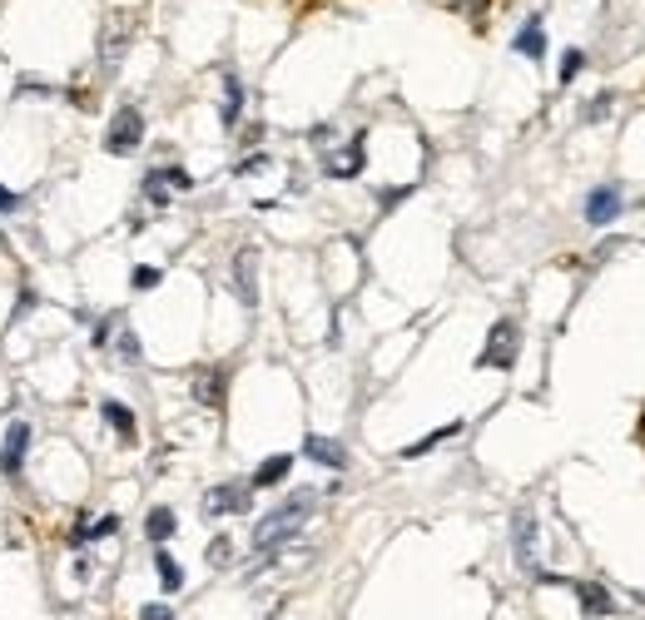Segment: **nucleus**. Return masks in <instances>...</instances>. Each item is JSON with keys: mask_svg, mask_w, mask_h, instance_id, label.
<instances>
[{"mask_svg": "<svg viewBox=\"0 0 645 620\" xmlns=\"http://www.w3.org/2000/svg\"><path fill=\"white\" fill-rule=\"evenodd\" d=\"M313 506H318V492H293L283 506H273V511L254 526V546L258 551H278L288 536L303 531V521L313 516Z\"/></svg>", "mask_w": 645, "mask_h": 620, "instance_id": "1", "label": "nucleus"}, {"mask_svg": "<svg viewBox=\"0 0 645 620\" xmlns=\"http://www.w3.org/2000/svg\"><path fill=\"white\" fill-rule=\"evenodd\" d=\"M516 353H521V328H516V318H497L492 323V333H487V348H482V368H512Z\"/></svg>", "mask_w": 645, "mask_h": 620, "instance_id": "2", "label": "nucleus"}, {"mask_svg": "<svg viewBox=\"0 0 645 620\" xmlns=\"http://www.w3.org/2000/svg\"><path fill=\"white\" fill-rule=\"evenodd\" d=\"M30 422L25 417H15L10 427H5V437H0V472L10 477V482H20V467H25V457H30Z\"/></svg>", "mask_w": 645, "mask_h": 620, "instance_id": "3", "label": "nucleus"}, {"mask_svg": "<svg viewBox=\"0 0 645 620\" xmlns=\"http://www.w3.org/2000/svg\"><path fill=\"white\" fill-rule=\"evenodd\" d=\"M139 139H144V115H139L134 105H120L115 120H110V134H105V149H110V154H134Z\"/></svg>", "mask_w": 645, "mask_h": 620, "instance_id": "4", "label": "nucleus"}, {"mask_svg": "<svg viewBox=\"0 0 645 620\" xmlns=\"http://www.w3.org/2000/svg\"><path fill=\"white\" fill-rule=\"evenodd\" d=\"M363 149H368V139H363V134H353V144H348V149H338V154H328V159H323V174H333V179H358V174H363V164H368V159H363Z\"/></svg>", "mask_w": 645, "mask_h": 620, "instance_id": "5", "label": "nucleus"}, {"mask_svg": "<svg viewBox=\"0 0 645 620\" xmlns=\"http://www.w3.org/2000/svg\"><path fill=\"white\" fill-rule=\"evenodd\" d=\"M258 248H239L234 253V293H239V303H258Z\"/></svg>", "mask_w": 645, "mask_h": 620, "instance_id": "6", "label": "nucleus"}, {"mask_svg": "<svg viewBox=\"0 0 645 620\" xmlns=\"http://www.w3.org/2000/svg\"><path fill=\"white\" fill-rule=\"evenodd\" d=\"M303 457L318 462V467H328V472H343L348 467V447L333 442V437H303Z\"/></svg>", "mask_w": 645, "mask_h": 620, "instance_id": "7", "label": "nucleus"}, {"mask_svg": "<svg viewBox=\"0 0 645 620\" xmlns=\"http://www.w3.org/2000/svg\"><path fill=\"white\" fill-rule=\"evenodd\" d=\"M194 179L184 174V169H154L149 179H144V194H149V204L154 209H164L169 204V189H189Z\"/></svg>", "mask_w": 645, "mask_h": 620, "instance_id": "8", "label": "nucleus"}, {"mask_svg": "<svg viewBox=\"0 0 645 620\" xmlns=\"http://www.w3.org/2000/svg\"><path fill=\"white\" fill-rule=\"evenodd\" d=\"M626 209V199L606 184V189H591V199H586V224H611L616 214Z\"/></svg>", "mask_w": 645, "mask_h": 620, "instance_id": "9", "label": "nucleus"}, {"mask_svg": "<svg viewBox=\"0 0 645 620\" xmlns=\"http://www.w3.org/2000/svg\"><path fill=\"white\" fill-rule=\"evenodd\" d=\"M249 506V492L244 487H214V492H204V516H229V511H244Z\"/></svg>", "mask_w": 645, "mask_h": 620, "instance_id": "10", "label": "nucleus"}, {"mask_svg": "<svg viewBox=\"0 0 645 620\" xmlns=\"http://www.w3.org/2000/svg\"><path fill=\"white\" fill-rule=\"evenodd\" d=\"M194 397L204 402V407H224V372L219 368H204L194 377Z\"/></svg>", "mask_w": 645, "mask_h": 620, "instance_id": "11", "label": "nucleus"}, {"mask_svg": "<svg viewBox=\"0 0 645 620\" xmlns=\"http://www.w3.org/2000/svg\"><path fill=\"white\" fill-rule=\"evenodd\" d=\"M516 50H521L526 60H541V55H546V30H541V20H536V15L521 25V35H516Z\"/></svg>", "mask_w": 645, "mask_h": 620, "instance_id": "12", "label": "nucleus"}, {"mask_svg": "<svg viewBox=\"0 0 645 620\" xmlns=\"http://www.w3.org/2000/svg\"><path fill=\"white\" fill-rule=\"evenodd\" d=\"M531 536H536L531 511H521V516H516V561H521L526 571H536V546H531Z\"/></svg>", "mask_w": 645, "mask_h": 620, "instance_id": "13", "label": "nucleus"}, {"mask_svg": "<svg viewBox=\"0 0 645 620\" xmlns=\"http://www.w3.org/2000/svg\"><path fill=\"white\" fill-rule=\"evenodd\" d=\"M576 596H581V611H586V616H611V611H616V601L606 596V586H591V581H586V586H576Z\"/></svg>", "mask_w": 645, "mask_h": 620, "instance_id": "14", "label": "nucleus"}, {"mask_svg": "<svg viewBox=\"0 0 645 620\" xmlns=\"http://www.w3.org/2000/svg\"><path fill=\"white\" fill-rule=\"evenodd\" d=\"M174 526H179V521H174V511H169V506H154V511H149V521H144V531H149V541H154V546H164V541L174 536Z\"/></svg>", "mask_w": 645, "mask_h": 620, "instance_id": "15", "label": "nucleus"}, {"mask_svg": "<svg viewBox=\"0 0 645 620\" xmlns=\"http://www.w3.org/2000/svg\"><path fill=\"white\" fill-rule=\"evenodd\" d=\"M288 467H293V457H268L254 477H249V487H278L288 477Z\"/></svg>", "mask_w": 645, "mask_h": 620, "instance_id": "16", "label": "nucleus"}, {"mask_svg": "<svg viewBox=\"0 0 645 620\" xmlns=\"http://www.w3.org/2000/svg\"><path fill=\"white\" fill-rule=\"evenodd\" d=\"M100 417H105L125 442H134V412H129V407H120V402H100Z\"/></svg>", "mask_w": 645, "mask_h": 620, "instance_id": "17", "label": "nucleus"}, {"mask_svg": "<svg viewBox=\"0 0 645 620\" xmlns=\"http://www.w3.org/2000/svg\"><path fill=\"white\" fill-rule=\"evenodd\" d=\"M457 432H462V422H447V427H437L432 437H422V442H412V447H402V457L412 462V457H422V452H432V447H442V442H447V437H457Z\"/></svg>", "mask_w": 645, "mask_h": 620, "instance_id": "18", "label": "nucleus"}, {"mask_svg": "<svg viewBox=\"0 0 645 620\" xmlns=\"http://www.w3.org/2000/svg\"><path fill=\"white\" fill-rule=\"evenodd\" d=\"M239 110H244V85L234 75H224V124L234 129L239 124Z\"/></svg>", "mask_w": 645, "mask_h": 620, "instance_id": "19", "label": "nucleus"}, {"mask_svg": "<svg viewBox=\"0 0 645 620\" xmlns=\"http://www.w3.org/2000/svg\"><path fill=\"white\" fill-rule=\"evenodd\" d=\"M154 566H159V586H164V591L174 596V591L184 586V571L174 566V556H169V551H154Z\"/></svg>", "mask_w": 645, "mask_h": 620, "instance_id": "20", "label": "nucleus"}, {"mask_svg": "<svg viewBox=\"0 0 645 620\" xmlns=\"http://www.w3.org/2000/svg\"><path fill=\"white\" fill-rule=\"evenodd\" d=\"M120 531V516H100V521H85L75 526V541H95V536H115Z\"/></svg>", "mask_w": 645, "mask_h": 620, "instance_id": "21", "label": "nucleus"}, {"mask_svg": "<svg viewBox=\"0 0 645 620\" xmlns=\"http://www.w3.org/2000/svg\"><path fill=\"white\" fill-rule=\"evenodd\" d=\"M159 278H164V273H159V268H149V263H139V268L129 273V283H134L139 293H149V288H159Z\"/></svg>", "mask_w": 645, "mask_h": 620, "instance_id": "22", "label": "nucleus"}, {"mask_svg": "<svg viewBox=\"0 0 645 620\" xmlns=\"http://www.w3.org/2000/svg\"><path fill=\"white\" fill-rule=\"evenodd\" d=\"M581 65H586V55H581V50H566V55H561V85H571V80L581 75Z\"/></svg>", "mask_w": 645, "mask_h": 620, "instance_id": "23", "label": "nucleus"}, {"mask_svg": "<svg viewBox=\"0 0 645 620\" xmlns=\"http://www.w3.org/2000/svg\"><path fill=\"white\" fill-rule=\"evenodd\" d=\"M229 556H234V541H229V536L209 541V566H229Z\"/></svg>", "mask_w": 645, "mask_h": 620, "instance_id": "24", "label": "nucleus"}, {"mask_svg": "<svg viewBox=\"0 0 645 620\" xmlns=\"http://www.w3.org/2000/svg\"><path fill=\"white\" fill-rule=\"evenodd\" d=\"M120 353H125V363L139 358V338H134V333H120Z\"/></svg>", "mask_w": 645, "mask_h": 620, "instance_id": "25", "label": "nucleus"}, {"mask_svg": "<svg viewBox=\"0 0 645 620\" xmlns=\"http://www.w3.org/2000/svg\"><path fill=\"white\" fill-rule=\"evenodd\" d=\"M20 209V194H10L5 184H0V214H15Z\"/></svg>", "mask_w": 645, "mask_h": 620, "instance_id": "26", "label": "nucleus"}, {"mask_svg": "<svg viewBox=\"0 0 645 620\" xmlns=\"http://www.w3.org/2000/svg\"><path fill=\"white\" fill-rule=\"evenodd\" d=\"M139 620H174V611H169V606H144Z\"/></svg>", "mask_w": 645, "mask_h": 620, "instance_id": "27", "label": "nucleus"}, {"mask_svg": "<svg viewBox=\"0 0 645 620\" xmlns=\"http://www.w3.org/2000/svg\"><path fill=\"white\" fill-rule=\"evenodd\" d=\"M402 199H407V189H383V194H378V204H383V209L402 204Z\"/></svg>", "mask_w": 645, "mask_h": 620, "instance_id": "28", "label": "nucleus"}]
</instances>
